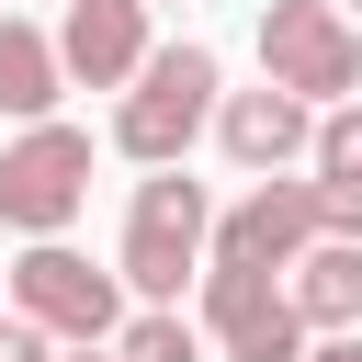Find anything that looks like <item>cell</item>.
Returning <instances> with one entry per match:
<instances>
[{"label": "cell", "instance_id": "7c38bea8", "mask_svg": "<svg viewBox=\"0 0 362 362\" xmlns=\"http://www.w3.org/2000/svg\"><path fill=\"white\" fill-rule=\"evenodd\" d=\"M102 351H113V362H204V328H192L181 305H147V317H124Z\"/></svg>", "mask_w": 362, "mask_h": 362}, {"label": "cell", "instance_id": "5bb4252c", "mask_svg": "<svg viewBox=\"0 0 362 362\" xmlns=\"http://www.w3.org/2000/svg\"><path fill=\"white\" fill-rule=\"evenodd\" d=\"M0 362H57V339H45L34 317H11V305H0Z\"/></svg>", "mask_w": 362, "mask_h": 362}, {"label": "cell", "instance_id": "30bf717a", "mask_svg": "<svg viewBox=\"0 0 362 362\" xmlns=\"http://www.w3.org/2000/svg\"><path fill=\"white\" fill-rule=\"evenodd\" d=\"M283 305L305 317V339L362 328V238H305V249L283 260Z\"/></svg>", "mask_w": 362, "mask_h": 362}, {"label": "cell", "instance_id": "2e32d148", "mask_svg": "<svg viewBox=\"0 0 362 362\" xmlns=\"http://www.w3.org/2000/svg\"><path fill=\"white\" fill-rule=\"evenodd\" d=\"M57 362H113V351H102V339H68V351H57Z\"/></svg>", "mask_w": 362, "mask_h": 362}, {"label": "cell", "instance_id": "ac0fdd59", "mask_svg": "<svg viewBox=\"0 0 362 362\" xmlns=\"http://www.w3.org/2000/svg\"><path fill=\"white\" fill-rule=\"evenodd\" d=\"M147 11H158V0H147Z\"/></svg>", "mask_w": 362, "mask_h": 362}, {"label": "cell", "instance_id": "277c9868", "mask_svg": "<svg viewBox=\"0 0 362 362\" xmlns=\"http://www.w3.org/2000/svg\"><path fill=\"white\" fill-rule=\"evenodd\" d=\"M0 294H11V317H34L45 339H113V328H124V283L90 272L68 238H34L23 260H0Z\"/></svg>", "mask_w": 362, "mask_h": 362}, {"label": "cell", "instance_id": "9a60e30c", "mask_svg": "<svg viewBox=\"0 0 362 362\" xmlns=\"http://www.w3.org/2000/svg\"><path fill=\"white\" fill-rule=\"evenodd\" d=\"M305 362H362V328H339V339H317Z\"/></svg>", "mask_w": 362, "mask_h": 362}, {"label": "cell", "instance_id": "8fae6325", "mask_svg": "<svg viewBox=\"0 0 362 362\" xmlns=\"http://www.w3.org/2000/svg\"><path fill=\"white\" fill-rule=\"evenodd\" d=\"M57 45L34 34V23H0V113H23V124H45L57 113Z\"/></svg>", "mask_w": 362, "mask_h": 362}, {"label": "cell", "instance_id": "ba28073f", "mask_svg": "<svg viewBox=\"0 0 362 362\" xmlns=\"http://www.w3.org/2000/svg\"><path fill=\"white\" fill-rule=\"evenodd\" d=\"M45 45H57V79L124 90V79L147 68V0H68V23H57Z\"/></svg>", "mask_w": 362, "mask_h": 362}, {"label": "cell", "instance_id": "8992f818", "mask_svg": "<svg viewBox=\"0 0 362 362\" xmlns=\"http://www.w3.org/2000/svg\"><path fill=\"white\" fill-rule=\"evenodd\" d=\"M204 339L226 362H305V317L283 305V272H215L204 260Z\"/></svg>", "mask_w": 362, "mask_h": 362}, {"label": "cell", "instance_id": "4fadbf2b", "mask_svg": "<svg viewBox=\"0 0 362 362\" xmlns=\"http://www.w3.org/2000/svg\"><path fill=\"white\" fill-rule=\"evenodd\" d=\"M305 147H317V181H362V102H328Z\"/></svg>", "mask_w": 362, "mask_h": 362}, {"label": "cell", "instance_id": "6da1fadb", "mask_svg": "<svg viewBox=\"0 0 362 362\" xmlns=\"http://www.w3.org/2000/svg\"><path fill=\"white\" fill-rule=\"evenodd\" d=\"M215 90H226L215 45H147V68H136L124 102H113V147H124L136 170H170V158L215 124Z\"/></svg>", "mask_w": 362, "mask_h": 362}, {"label": "cell", "instance_id": "5b68a950", "mask_svg": "<svg viewBox=\"0 0 362 362\" xmlns=\"http://www.w3.org/2000/svg\"><path fill=\"white\" fill-rule=\"evenodd\" d=\"M90 204V136L79 124H23L11 147H0V226H23V238H68V215Z\"/></svg>", "mask_w": 362, "mask_h": 362}, {"label": "cell", "instance_id": "e0dca14e", "mask_svg": "<svg viewBox=\"0 0 362 362\" xmlns=\"http://www.w3.org/2000/svg\"><path fill=\"white\" fill-rule=\"evenodd\" d=\"M351 23H362V0H351Z\"/></svg>", "mask_w": 362, "mask_h": 362}, {"label": "cell", "instance_id": "7a4b0ae2", "mask_svg": "<svg viewBox=\"0 0 362 362\" xmlns=\"http://www.w3.org/2000/svg\"><path fill=\"white\" fill-rule=\"evenodd\" d=\"M204 226H215V204H204V181L170 158V170H147L136 181V204H124V260H113V283L124 294H147V305H181V283L204 272Z\"/></svg>", "mask_w": 362, "mask_h": 362}, {"label": "cell", "instance_id": "9c48e42d", "mask_svg": "<svg viewBox=\"0 0 362 362\" xmlns=\"http://www.w3.org/2000/svg\"><path fill=\"white\" fill-rule=\"evenodd\" d=\"M305 136H317V102H294V90H215V147L238 158V170H283V158H305Z\"/></svg>", "mask_w": 362, "mask_h": 362}, {"label": "cell", "instance_id": "3957f363", "mask_svg": "<svg viewBox=\"0 0 362 362\" xmlns=\"http://www.w3.org/2000/svg\"><path fill=\"white\" fill-rule=\"evenodd\" d=\"M260 79L294 102H351L362 90V23L339 0H260Z\"/></svg>", "mask_w": 362, "mask_h": 362}, {"label": "cell", "instance_id": "52a82bcc", "mask_svg": "<svg viewBox=\"0 0 362 362\" xmlns=\"http://www.w3.org/2000/svg\"><path fill=\"white\" fill-rule=\"evenodd\" d=\"M305 238H317L305 181H249V192H238V204L204 226V260H215V272H283Z\"/></svg>", "mask_w": 362, "mask_h": 362}]
</instances>
